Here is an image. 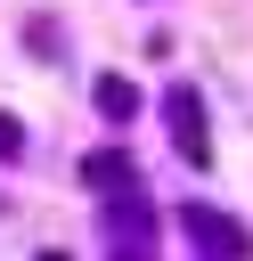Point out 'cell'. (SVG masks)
<instances>
[{
	"mask_svg": "<svg viewBox=\"0 0 253 261\" xmlns=\"http://www.w3.org/2000/svg\"><path fill=\"white\" fill-rule=\"evenodd\" d=\"M98 106H106V114H131L139 98H131V82H98Z\"/></svg>",
	"mask_w": 253,
	"mask_h": 261,
	"instance_id": "obj_4",
	"label": "cell"
},
{
	"mask_svg": "<svg viewBox=\"0 0 253 261\" xmlns=\"http://www.w3.org/2000/svg\"><path fill=\"white\" fill-rule=\"evenodd\" d=\"M0 155H16V122L8 114H0Z\"/></svg>",
	"mask_w": 253,
	"mask_h": 261,
	"instance_id": "obj_5",
	"label": "cell"
},
{
	"mask_svg": "<svg viewBox=\"0 0 253 261\" xmlns=\"http://www.w3.org/2000/svg\"><path fill=\"white\" fill-rule=\"evenodd\" d=\"M82 179H90V188H114V196H131V188H139L131 155H82Z\"/></svg>",
	"mask_w": 253,
	"mask_h": 261,
	"instance_id": "obj_3",
	"label": "cell"
},
{
	"mask_svg": "<svg viewBox=\"0 0 253 261\" xmlns=\"http://www.w3.org/2000/svg\"><path fill=\"white\" fill-rule=\"evenodd\" d=\"M171 130H180V155H188V163H212V139H204V98H196V90H171Z\"/></svg>",
	"mask_w": 253,
	"mask_h": 261,
	"instance_id": "obj_1",
	"label": "cell"
},
{
	"mask_svg": "<svg viewBox=\"0 0 253 261\" xmlns=\"http://www.w3.org/2000/svg\"><path fill=\"white\" fill-rule=\"evenodd\" d=\"M188 228H196L212 253H229V261H245V253H253V245H245V228H237V220H220V212H204V204H188Z\"/></svg>",
	"mask_w": 253,
	"mask_h": 261,
	"instance_id": "obj_2",
	"label": "cell"
}]
</instances>
